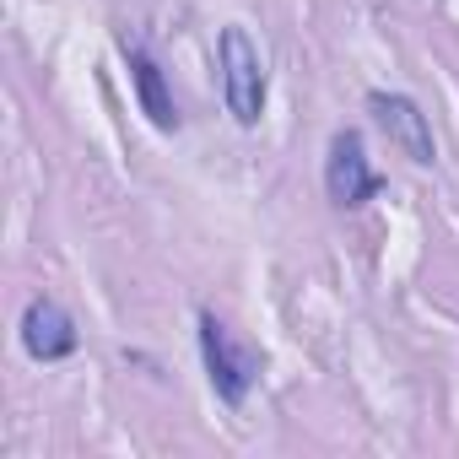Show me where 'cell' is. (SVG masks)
Segmentation results:
<instances>
[{
  "label": "cell",
  "mask_w": 459,
  "mask_h": 459,
  "mask_svg": "<svg viewBox=\"0 0 459 459\" xmlns=\"http://www.w3.org/2000/svg\"><path fill=\"white\" fill-rule=\"evenodd\" d=\"M216 65H221L227 114H233L244 130H255L260 114H265V60H260L255 39H249L238 22L221 28V39H216Z\"/></svg>",
  "instance_id": "obj_1"
},
{
  "label": "cell",
  "mask_w": 459,
  "mask_h": 459,
  "mask_svg": "<svg viewBox=\"0 0 459 459\" xmlns=\"http://www.w3.org/2000/svg\"><path fill=\"white\" fill-rule=\"evenodd\" d=\"M200 357H205V373H211V389H216L221 405H244L249 400V389L260 378V351L238 346L216 314H200Z\"/></svg>",
  "instance_id": "obj_2"
},
{
  "label": "cell",
  "mask_w": 459,
  "mask_h": 459,
  "mask_svg": "<svg viewBox=\"0 0 459 459\" xmlns=\"http://www.w3.org/2000/svg\"><path fill=\"white\" fill-rule=\"evenodd\" d=\"M325 189H330V200H335L341 211H357V205H368V200L384 189V178H378L373 162H368L362 130H335V135H330V152H325Z\"/></svg>",
  "instance_id": "obj_3"
},
{
  "label": "cell",
  "mask_w": 459,
  "mask_h": 459,
  "mask_svg": "<svg viewBox=\"0 0 459 459\" xmlns=\"http://www.w3.org/2000/svg\"><path fill=\"white\" fill-rule=\"evenodd\" d=\"M368 114H373V125L389 135V146H394L400 157H411L416 168H432V162H437L432 125H427V114H421L405 92H368Z\"/></svg>",
  "instance_id": "obj_4"
},
{
  "label": "cell",
  "mask_w": 459,
  "mask_h": 459,
  "mask_svg": "<svg viewBox=\"0 0 459 459\" xmlns=\"http://www.w3.org/2000/svg\"><path fill=\"white\" fill-rule=\"evenodd\" d=\"M76 346H82L76 319H71L55 298H33V303L22 308V351H28L33 362H65Z\"/></svg>",
  "instance_id": "obj_5"
},
{
  "label": "cell",
  "mask_w": 459,
  "mask_h": 459,
  "mask_svg": "<svg viewBox=\"0 0 459 459\" xmlns=\"http://www.w3.org/2000/svg\"><path fill=\"white\" fill-rule=\"evenodd\" d=\"M119 49H125V65H130V82H135V98H141V114L157 125V130H178V103H173V92H168V82H162V65L146 55V44L141 39H119Z\"/></svg>",
  "instance_id": "obj_6"
}]
</instances>
